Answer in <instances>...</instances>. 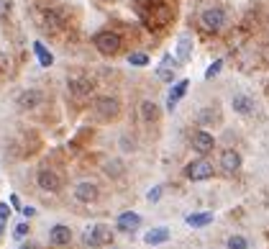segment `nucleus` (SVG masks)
<instances>
[{
  "mask_svg": "<svg viewBox=\"0 0 269 249\" xmlns=\"http://www.w3.org/2000/svg\"><path fill=\"white\" fill-rule=\"evenodd\" d=\"M93 111H95V116L100 121H113V118H118V113H121V103H118V98H113V95H100V98H95Z\"/></svg>",
  "mask_w": 269,
  "mask_h": 249,
  "instance_id": "1",
  "label": "nucleus"
},
{
  "mask_svg": "<svg viewBox=\"0 0 269 249\" xmlns=\"http://www.w3.org/2000/svg\"><path fill=\"white\" fill-rule=\"evenodd\" d=\"M95 49L105 56H113L121 52V36L116 31H100L95 36Z\"/></svg>",
  "mask_w": 269,
  "mask_h": 249,
  "instance_id": "2",
  "label": "nucleus"
},
{
  "mask_svg": "<svg viewBox=\"0 0 269 249\" xmlns=\"http://www.w3.org/2000/svg\"><path fill=\"white\" fill-rule=\"evenodd\" d=\"M110 239H113V234H110V229H108L105 223H98V226H93V229H87L85 236H82L85 247H103Z\"/></svg>",
  "mask_w": 269,
  "mask_h": 249,
  "instance_id": "3",
  "label": "nucleus"
},
{
  "mask_svg": "<svg viewBox=\"0 0 269 249\" xmlns=\"http://www.w3.org/2000/svg\"><path fill=\"white\" fill-rule=\"evenodd\" d=\"M185 172H187V177H190V180L200 183V180L213 177V165H210L208 160H195V162H190V165H187Z\"/></svg>",
  "mask_w": 269,
  "mask_h": 249,
  "instance_id": "4",
  "label": "nucleus"
},
{
  "mask_svg": "<svg viewBox=\"0 0 269 249\" xmlns=\"http://www.w3.org/2000/svg\"><path fill=\"white\" fill-rule=\"evenodd\" d=\"M39 188H44V190H49V193H57V190L62 188V177L54 172V169H47L44 167L41 172H39Z\"/></svg>",
  "mask_w": 269,
  "mask_h": 249,
  "instance_id": "5",
  "label": "nucleus"
},
{
  "mask_svg": "<svg viewBox=\"0 0 269 249\" xmlns=\"http://www.w3.org/2000/svg\"><path fill=\"white\" fill-rule=\"evenodd\" d=\"M67 87H70V93L74 98H85V95L93 93V80H90V77H80V75H77V77H70Z\"/></svg>",
  "mask_w": 269,
  "mask_h": 249,
  "instance_id": "6",
  "label": "nucleus"
},
{
  "mask_svg": "<svg viewBox=\"0 0 269 249\" xmlns=\"http://www.w3.org/2000/svg\"><path fill=\"white\" fill-rule=\"evenodd\" d=\"M200 21H203V26H205L208 31H218V28L223 26V10H218V8H208V10H203Z\"/></svg>",
  "mask_w": 269,
  "mask_h": 249,
  "instance_id": "7",
  "label": "nucleus"
},
{
  "mask_svg": "<svg viewBox=\"0 0 269 249\" xmlns=\"http://www.w3.org/2000/svg\"><path fill=\"white\" fill-rule=\"evenodd\" d=\"M49 242H51L54 247H64V244H70V242H72V231H70V226H62V223L51 226V231H49Z\"/></svg>",
  "mask_w": 269,
  "mask_h": 249,
  "instance_id": "8",
  "label": "nucleus"
},
{
  "mask_svg": "<svg viewBox=\"0 0 269 249\" xmlns=\"http://www.w3.org/2000/svg\"><path fill=\"white\" fill-rule=\"evenodd\" d=\"M74 198L80 200V203H93V200H98V185H93V183H80L74 188Z\"/></svg>",
  "mask_w": 269,
  "mask_h": 249,
  "instance_id": "9",
  "label": "nucleus"
},
{
  "mask_svg": "<svg viewBox=\"0 0 269 249\" xmlns=\"http://www.w3.org/2000/svg\"><path fill=\"white\" fill-rule=\"evenodd\" d=\"M139 226H141V216H139V213L126 211V213H121V216H118V229L121 231H136Z\"/></svg>",
  "mask_w": 269,
  "mask_h": 249,
  "instance_id": "10",
  "label": "nucleus"
},
{
  "mask_svg": "<svg viewBox=\"0 0 269 249\" xmlns=\"http://www.w3.org/2000/svg\"><path fill=\"white\" fill-rule=\"evenodd\" d=\"M220 167H223V172H236V169L241 167V157L239 152H233V149H226L220 154Z\"/></svg>",
  "mask_w": 269,
  "mask_h": 249,
  "instance_id": "11",
  "label": "nucleus"
},
{
  "mask_svg": "<svg viewBox=\"0 0 269 249\" xmlns=\"http://www.w3.org/2000/svg\"><path fill=\"white\" fill-rule=\"evenodd\" d=\"M187 87H190V83H187V80H179V83H177V85L170 90V98H167V108H170V111H174V108H177V103L185 98Z\"/></svg>",
  "mask_w": 269,
  "mask_h": 249,
  "instance_id": "12",
  "label": "nucleus"
},
{
  "mask_svg": "<svg viewBox=\"0 0 269 249\" xmlns=\"http://www.w3.org/2000/svg\"><path fill=\"white\" fill-rule=\"evenodd\" d=\"M213 144H216V139H213L208 131H197L195 137H193V146H195V149H197L200 154L210 152V149H213Z\"/></svg>",
  "mask_w": 269,
  "mask_h": 249,
  "instance_id": "13",
  "label": "nucleus"
},
{
  "mask_svg": "<svg viewBox=\"0 0 269 249\" xmlns=\"http://www.w3.org/2000/svg\"><path fill=\"white\" fill-rule=\"evenodd\" d=\"M231 106L236 113H241V116H249V113H254V100L246 98V95H233Z\"/></svg>",
  "mask_w": 269,
  "mask_h": 249,
  "instance_id": "14",
  "label": "nucleus"
},
{
  "mask_svg": "<svg viewBox=\"0 0 269 249\" xmlns=\"http://www.w3.org/2000/svg\"><path fill=\"white\" fill-rule=\"evenodd\" d=\"M174 54H177V62H187L190 54H193V39H190V36H179Z\"/></svg>",
  "mask_w": 269,
  "mask_h": 249,
  "instance_id": "15",
  "label": "nucleus"
},
{
  "mask_svg": "<svg viewBox=\"0 0 269 249\" xmlns=\"http://www.w3.org/2000/svg\"><path fill=\"white\" fill-rule=\"evenodd\" d=\"M174 72H177V62L164 59L162 67L156 70V77H159V80H164V83H172V80H174Z\"/></svg>",
  "mask_w": 269,
  "mask_h": 249,
  "instance_id": "16",
  "label": "nucleus"
},
{
  "mask_svg": "<svg viewBox=\"0 0 269 249\" xmlns=\"http://www.w3.org/2000/svg\"><path fill=\"white\" fill-rule=\"evenodd\" d=\"M33 52H36V56H39V64L41 67H51L54 64V54L44 47L41 41H33Z\"/></svg>",
  "mask_w": 269,
  "mask_h": 249,
  "instance_id": "17",
  "label": "nucleus"
},
{
  "mask_svg": "<svg viewBox=\"0 0 269 249\" xmlns=\"http://www.w3.org/2000/svg\"><path fill=\"white\" fill-rule=\"evenodd\" d=\"M141 118L147 121V123H151V121L159 118V108H156L154 100H144V103H141Z\"/></svg>",
  "mask_w": 269,
  "mask_h": 249,
  "instance_id": "18",
  "label": "nucleus"
},
{
  "mask_svg": "<svg viewBox=\"0 0 269 249\" xmlns=\"http://www.w3.org/2000/svg\"><path fill=\"white\" fill-rule=\"evenodd\" d=\"M167 239H170V231H167V229H151L147 236H144V242H147L149 247H154V244H164Z\"/></svg>",
  "mask_w": 269,
  "mask_h": 249,
  "instance_id": "19",
  "label": "nucleus"
},
{
  "mask_svg": "<svg viewBox=\"0 0 269 249\" xmlns=\"http://www.w3.org/2000/svg\"><path fill=\"white\" fill-rule=\"evenodd\" d=\"M41 100V95L36 93V90H24V93L18 95V106L21 108H33Z\"/></svg>",
  "mask_w": 269,
  "mask_h": 249,
  "instance_id": "20",
  "label": "nucleus"
},
{
  "mask_svg": "<svg viewBox=\"0 0 269 249\" xmlns=\"http://www.w3.org/2000/svg\"><path fill=\"white\" fill-rule=\"evenodd\" d=\"M210 221H213V213H190V216H187V226H195V229L208 226Z\"/></svg>",
  "mask_w": 269,
  "mask_h": 249,
  "instance_id": "21",
  "label": "nucleus"
},
{
  "mask_svg": "<svg viewBox=\"0 0 269 249\" xmlns=\"http://www.w3.org/2000/svg\"><path fill=\"white\" fill-rule=\"evenodd\" d=\"M128 62H131L133 67H147V64H149V56L144 54V52H133V54L128 56Z\"/></svg>",
  "mask_w": 269,
  "mask_h": 249,
  "instance_id": "22",
  "label": "nucleus"
},
{
  "mask_svg": "<svg viewBox=\"0 0 269 249\" xmlns=\"http://www.w3.org/2000/svg\"><path fill=\"white\" fill-rule=\"evenodd\" d=\"M220 67H223V62H220V59H216V62H213V64L208 67V70H205V77H208V80H213V77H216V75L220 72Z\"/></svg>",
  "mask_w": 269,
  "mask_h": 249,
  "instance_id": "23",
  "label": "nucleus"
},
{
  "mask_svg": "<svg viewBox=\"0 0 269 249\" xmlns=\"http://www.w3.org/2000/svg\"><path fill=\"white\" fill-rule=\"evenodd\" d=\"M228 249H246V239H244V236H231V239H228Z\"/></svg>",
  "mask_w": 269,
  "mask_h": 249,
  "instance_id": "24",
  "label": "nucleus"
},
{
  "mask_svg": "<svg viewBox=\"0 0 269 249\" xmlns=\"http://www.w3.org/2000/svg\"><path fill=\"white\" fill-rule=\"evenodd\" d=\"M13 236H16V239H26V236H28V223H18L13 229Z\"/></svg>",
  "mask_w": 269,
  "mask_h": 249,
  "instance_id": "25",
  "label": "nucleus"
},
{
  "mask_svg": "<svg viewBox=\"0 0 269 249\" xmlns=\"http://www.w3.org/2000/svg\"><path fill=\"white\" fill-rule=\"evenodd\" d=\"M159 198H162V185H156V188H151L149 193H147V200H149V203H156V200H159Z\"/></svg>",
  "mask_w": 269,
  "mask_h": 249,
  "instance_id": "26",
  "label": "nucleus"
},
{
  "mask_svg": "<svg viewBox=\"0 0 269 249\" xmlns=\"http://www.w3.org/2000/svg\"><path fill=\"white\" fill-rule=\"evenodd\" d=\"M105 172H108V175H116V177H118V175L123 172V167H121V162H110V165H105Z\"/></svg>",
  "mask_w": 269,
  "mask_h": 249,
  "instance_id": "27",
  "label": "nucleus"
},
{
  "mask_svg": "<svg viewBox=\"0 0 269 249\" xmlns=\"http://www.w3.org/2000/svg\"><path fill=\"white\" fill-rule=\"evenodd\" d=\"M10 216V206L8 203H0V221H5Z\"/></svg>",
  "mask_w": 269,
  "mask_h": 249,
  "instance_id": "28",
  "label": "nucleus"
},
{
  "mask_svg": "<svg viewBox=\"0 0 269 249\" xmlns=\"http://www.w3.org/2000/svg\"><path fill=\"white\" fill-rule=\"evenodd\" d=\"M33 213H36V211H33L31 206H26V208H24V216H26V219H31V216H33Z\"/></svg>",
  "mask_w": 269,
  "mask_h": 249,
  "instance_id": "29",
  "label": "nucleus"
},
{
  "mask_svg": "<svg viewBox=\"0 0 269 249\" xmlns=\"http://www.w3.org/2000/svg\"><path fill=\"white\" fill-rule=\"evenodd\" d=\"M0 234H3V221H0Z\"/></svg>",
  "mask_w": 269,
  "mask_h": 249,
  "instance_id": "30",
  "label": "nucleus"
}]
</instances>
